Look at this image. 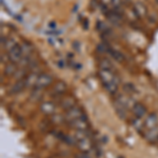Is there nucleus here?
<instances>
[{
    "label": "nucleus",
    "instance_id": "obj_1",
    "mask_svg": "<svg viewBox=\"0 0 158 158\" xmlns=\"http://www.w3.org/2000/svg\"><path fill=\"white\" fill-rule=\"evenodd\" d=\"M98 75L100 77V80L102 82L106 91L112 95H115L118 91V85H119V77L116 75L115 72H111V71L100 70L99 69Z\"/></svg>",
    "mask_w": 158,
    "mask_h": 158
},
{
    "label": "nucleus",
    "instance_id": "obj_2",
    "mask_svg": "<svg viewBox=\"0 0 158 158\" xmlns=\"http://www.w3.org/2000/svg\"><path fill=\"white\" fill-rule=\"evenodd\" d=\"M22 57H23V51H22V47H20L19 44H16L9 51V58L12 62H20Z\"/></svg>",
    "mask_w": 158,
    "mask_h": 158
},
{
    "label": "nucleus",
    "instance_id": "obj_3",
    "mask_svg": "<svg viewBox=\"0 0 158 158\" xmlns=\"http://www.w3.org/2000/svg\"><path fill=\"white\" fill-rule=\"evenodd\" d=\"M52 82H53V76L47 73H42V74H40L39 77H38V80H37V83H36V85H35V88L43 90L44 88L51 85Z\"/></svg>",
    "mask_w": 158,
    "mask_h": 158
},
{
    "label": "nucleus",
    "instance_id": "obj_4",
    "mask_svg": "<svg viewBox=\"0 0 158 158\" xmlns=\"http://www.w3.org/2000/svg\"><path fill=\"white\" fill-rule=\"evenodd\" d=\"M71 126L75 128L77 131H88L89 130V122L86 119V116L83 114L81 117L75 119L74 121L71 122Z\"/></svg>",
    "mask_w": 158,
    "mask_h": 158
},
{
    "label": "nucleus",
    "instance_id": "obj_5",
    "mask_svg": "<svg viewBox=\"0 0 158 158\" xmlns=\"http://www.w3.org/2000/svg\"><path fill=\"white\" fill-rule=\"evenodd\" d=\"M76 147H77V149L80 152L90 153L92 151V149H93V143H92L90 137H86V138L77 140Z\"/></svg>",
    "mask_w": 158,
    "mask_h": 158
},
{
    "label": "nucleus",
    "instance_id": "obj_6",
    "mask_svg": "<svg viewBox=\"0 0 158 158\" xmlns=\"http://www.w3.org/2000/svg\"><path fill=\"white\" fill-rule=\"evenodd\" d=\"M82 115H83V113L81 112L80 108L77 106H73L72 109L68 110L67 113H65V115H64V118H65V120H67V121L72 122V121L75 120V119L81 117Z\"/></svg>",
    "mask_w": 158,
    "mask_h": 158
},
{
    "label": "nucleus",
    "instance_id": "obj_7",
    "mask_svg": "<svg viewBox=\"0 0 158 158\" xmlns=\"http://www.w3.org/2000/svg\"><path fill=\"white\" fill-rule=\"evenodd\" d=\"M115 101L118 102L119 104H121L122 106H124L127 110L128 109H133V106H135V101L133 100V98L129 97L126 95H117L115 98Z\"/></svg>",
    "mask_w": 158,
    "mask_h": 158
},
{
    "label": "nucleus",
    "instance_id": "obj_8",
    "mask_svg": "<svg viewBox=\"0 0 158 158\" xmlns=\"http://www.w3.org/2000/svg\"><path fill=\"white\" fill-rule=\"evenodd\" d=\"M40 111L45 115H54L56 113V104L53 101H44L40 104Z\"/></svg>",
    "mask_w": 158,
    "mask_h": 158
},
{
    "label": "nucleus",
    "instance_id": "obj_9",
    "mask_svg": "<svg viewBox=\"0 0 158 158\" xmlns=\"http://www.w3.org/2000/svg\"><path fill=\"white\" fill-rule=\"evenodd\" d=\"M158 126V117L155 113H151L147 116L146 121H144V127L146 129L150 130V129H154L157 128Z\"/></svg>",
    "mask_w": 158,
    "mask_h": 158
},
{
    "label": "nucleus",
    "instance_id": "obj_10",
    "mask_svg": "<svg viewBox=\"0 0 158 158\" xmlns=\"http://www.w3.org/2000/svg\"><path fill=\"white\" fill-rule=\"evenodd\" d=\"M39 75L40 74H37L36 72H32V73H30L29 75H27V77L24 78V82H25L27 88L34 89L35 85H36V83H37V80H38Z\"/></svg>",
    "mask_w": 158,
    "mask_h": 158
},
{
    "label": "nucleus",
    "instance_id": "obj_11",
    "mask_svg": "<svg viewBox=\"0 0 158 158\" xmlns=\"http://www.w3.org/2000/svg\"><path fill=\"white\" fill-rule=\"evenodd\" d=\"M132 112L135 115V117H138V118H142L143 116H146L147 114V109L143 104L141 103H135V106L132 109Z\"/></svg>",
    "mask_w": 158,
    "mask_h": 158
},
{
    "label": "nucleus",
    "instance_id": "obj_12",
    "mask_svg": "<svg viewBox=\"0 0 158 158\" xmlns=\"http://www.w3.org/2000/svg\"><path fill=\"white\" fill-rule=\"evenodd\" d=\"M60 104H61V108L67 110V111L76 106L75 99H74L73 97H70V96H67V97H63L62 99H61Z\"/></svg>",
    "mask_w": 158,
    "mask_h": 158
},
{
    "label": "nucleus",
    "instance_id": "obj_13",
    "mask_svg": "<svg viewBox=\"0 0 158 158\" xmlns=\"http://www.w3.org/2000/svg\"><path fill=\"white\" fill-rule=\"evenodd\" d=\"M25 88H27V85H25L24 79H20V80H18L14 85L12 86L11 90H10V93H13V94L20 93V92L23 91Z\"/></svg>",
    "mask_w": 158,
    "mask_h": 158
},
{
    "label": "nucleus",
    "instance_id": "obj_14",
    "mask_svg": "<svg viewBox=\"0 0 158 158\" xmlns=\"http://www.w3.org/2000/svg\"><path fill=\"white\" fill-rule=\"evenodd\" d=\"M53 92L56 95H62L63 93L67 92V85L63 81H57L53 88Z\"/></svg>",
    "mask_w": 158,
    "mask_h": 158
},
{
    "label": "nucleus",
    "instance_id": "obj_15",
    "mask_svg": "<svg viewBox=\"0 0 158 158\" xmlns=\"http://www.w3.org/2000/svg\"><path fill=\"white\" fill-rule=\"evenodd\" d=\"M133 10H134V13L137 15L138 17H143L144 15L147 14V9L141 2H136L133 6Z\"/></svg>",
    "mask_w": 158,
    "mask_h": 158
},
{
    "label": "nucleus",
    "instance_id": "obj_16",
    "mask_svg": "<svg viewBox=\"0 0 158 158\" xmlns=\"http://www.w3.org/2000/svg\"><path fill=\"white\" fill-rule=\"evenodd\" d=\"M99 69L100 70H106V71H111V72H115V70H114L113 65H112V63L110 62L108 59H100L99 61Z\"/></svg>",
    "mask_w": 158,
    "mask_h": 158
},
{
    "label": "nucleus",
    "instance_id": "obj_17",
    "mask_svg": "<svg viewBox=\"0 0 158 158\" xmlns=\"http://www.w3.org/2000/svg\"><path fill=\"white\" fill-rule=\"evenodd\" d=\"M146 138L149 140V141H155V140H157V138H158V128L148 130L147 133H146Z\"/></svg>",
    "mask_w": 158,
    "mask_h": 158
},
{
    "label": "nucleus",
    "instance_id": "obj_18",
    "mask_svg": "<svg viewBox=\"0 0 158 158\" xmlns=\"http://www.w3.org/2000/svg\"><path fill=\"white\" fill-rule=\"evenodd\" d=\"M132 124L135 129L137 130L138 132H141L146 127H144V122L141 121V118H138V117H135V118L132 119Z\"/></svg>",
    "mask_w": 158,
    "mask_h": 158
},
{
    "label": "nucleus",
    "instance_id": "obj_19",
    "mask_svg": "<svg viewBox=\"0 0 158 158\" xmlns=\"http://www.w3.org/2000/svg\"><path fill=\"white\" fill-rule=\"evenodd\" d=\"M17 65L15 62H11V63H7L6 65V70H4V73L6 74V75L11 76V75H14V74L17 73Z\"/></svg>",
    "mask_w": 158,
    "mask_h": 158
},
{
    "label": "nucleus",
    "instance_id": "obj_20",
    "mask_svg": "<svg viewBox=\"0 0 158 158\" xmlns=\"http://www.w3.org/2000/svg\"><path fill=\"white\" fill-rule=\"evenodd\" d=\"M114 106H115V109H116L117 114H118L121 118H123V119L126 118V117H127V109L124 108V106H122L121 104H119L118 102H116V101H115Z\"/></svg>",
    "mask_w": 158,
    "mask_h": 158
},
{
    "label": "nucleus",
    "instance_id": "obj_21",
    "mask_svg": "<svg viewBox=\"0 0 158 158\" xmlns=\"http://www.w3.org/2000/svg\"><path fill=\"white\" fill-rule=\"evenodd\" d=\"M109 54L111 55L112 57H113L114 59H115L116 61H118V62H121V61H123V59H124L123 55H122L120 52H118V51H116V50L110 49V51H109Z\"/></svg>",
    "mask_w": 158,
    "mask_h": 158
},
{
    "label": "nucleus",
    "instance_id": "obj_22",
    "mask_svg": "<svg viewBox=\"0 0 158 158\" xmlns=\"http://www.w3.org/2000/svg\"><path fill=\"white\" fill-rule=\"evenodd\" d=\"M31 98L35 101H38L42 98V90L41 89H37V88H34L32 91V94H31Z\"/></svg>",
    "mask_w": 158,
    "mask_h": 158
},
{
    "label": "nucleus",
    "instance_id": "obj_23",
    "mask_svg": "<svg viewBox=\"0 0 158 158\" xmlns=\"http://www.w3.org/2000/svg\"><path fill=\"white\" fill-rule=\"evenodd\" d=\"M64 117H62L59 114H54V115L52 116V121L54 122V123H57V124H60L62 123V121L64 120Z\"/></svg>",
    "mask_w": 158,
    "mask_h": 158
},
{
    "label": "nucleus",
    "instance_id": "obj_24",
    "mask_svg": "<svg viewBox=\"0 0 158 158\" xmlns=\"http://www.w3.org/2000/svg\"><path fill=\"white\" fill-rule=\"evenodd\" d=\"M16 44H17V43L15 42V40H13V39H6V42H4V47H6V49L7 51H10L12 48H14Z\"/></svg>",
    "mask_w": 158,
    "mask_h": 158
},
{
    "label": "nucleus",
    "instance_id": "obj_25",
    "mask_svg": "<svg viewBox=\"0 0 158 158\" xmlns=\"http://www.w3.org/2000/svg\"><path fill=\"white\" fill-rule=\"evenodd\" d=\"M124 91L128 92L129 94H133L136 92V89H135V86L133 85H131V83H126L124 85Z\"/></svg>",
    "mask_w": 158,
    "mask_h": 158
},
{
    "label": "nucleus",
    "instance_id": "obj_26",
    "mask_svg": "<svg viewBox=\"0 0 158 158\" xmlns=\"http://www.w3.org/2000/svg\"><path fill=\"white\" fill-rule=\"evenodd\" d=\"M112 4H113L114 9L115 10H119L121 6V0H111Z\"/></svg>",
    "mask_w": 158,
    "mask_h": 158
},
{
    "label": "nucleus",
    "instance_id": "obj_27",
    "mask_svg": "<svg viewBox=\"0 0 158 158\" xmlns=\"http://www.w3.org/2000/svg\"><path fill=\"white\" fill-rule=\"evenodd\" d=\"M76 158H91V156H90V154H89V153L81 152L80 154L76 155Z\"/></svg>",
    "mask_w": 158,
    "mask_h": 158
},
{
    "label": "nucleus",
    "instance_id": "obj_28",
    "mask_svg": "<svg viewBox=\"0 0 158 158\" xmlns=\"http://www.w3.org/2000/svg\"><path fill=\"white\" fill-rule=\"evenodd\" d=\"M102 1L104 2V3H106V2H110L111 0H102Z\"/></svg>",
    "mask_w": 158,
    "mask_h": 158
},
{
    "label": "nucleus",
    "instance_id": "obj_29",
    "mask_svg": "<svg viewBox=\"0 0 158 158\" xmlns=\"http://www.w3.org/2000/svg\"><path fill=\"white\" fill-rule=\"evenodd\" d=\"M156 2H157V3H158V0H156Z\"/></svg>",
    "mask_w": 158,
    "mask_h": 158
},
{
    "label": "nucleus",
    "instance_id": "obj_30",
    "mask_svg": "<svg viewBox=\"0 0 158 158\" xmlns=\"http://www.w3.org/2000/svg\"><path fill=\"white\" fill-rule=\"evenodd\" d=\"M157 142H158V138H157Z\"/></svg>",
    "mask_w": 158,
    "mask_h": 158
}]
</instances>
